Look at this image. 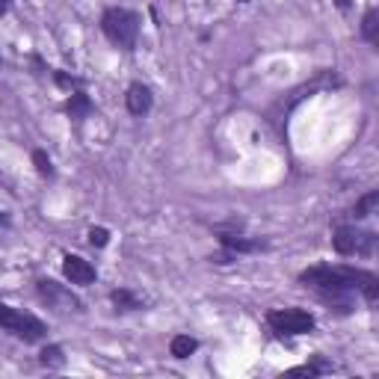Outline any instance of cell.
<instances>
[{
	"label": "cell",
	"mask_w": 379,
	"mask_h": 379,
	"mask_svg": "<svg viewBox=\"0 0 379 379\" xmlns=\"http://www.w3.org/2000/svg\"><path fill=\"white\" fill-rule=\"evenodd\" d=\"M110 303L116 305V311H137V308L146 305V299L137 296L133 291H125V287H119V291L110 294Z\"/></svg>",
	"instance_id": "cell-11"
},
{
	"label": "cell",
	"mask_w": 379,
	"mask_h": 379,
	"mask_svg": "<svg viewBox=\"0 0 379 379\" xmlns=\"http://www.w3.org/2000/svg\"><path fill=\"white\" fill-rule=\"evenodd\" d=\"M299 282L305 287H314L320 296H347L353 291H362L367 303L379 299V278L367 270H355V267H332V264H317L299 273Z\"/></svg>",
	"instance_id": "cell-1"
},
{
	"label": "cell",
	"mask_w": 379,
	"mask_h": 379,
	"mask_svg": "<svg viewBox=\"0 0 379 379\" xmlns=\"http://www.w3.org/2000/svg\"><path fill=\"white\" fill-rule=\"evenodd\" d=\"M0 226H3V228L9 226V217H6V210H0Z\"/></svg>",
	"instance_id": "cell-20"
},
{
	"label": "cell",
	"mask_w": 379,
	"mask_h": 379,
	"mask_svg": "<svg viewBox=\"0 0 379 379\" xmlns=\"http://www.w3.org/2000/svg\"><path fill=\"white\" fill-rule=\"evenodd\" d=\"M33 163H36L39 175H44V178H51V175H53V163H51V158H48V154H44L42 149L33 151Z\"/></svg>",
	"instance_id": "cell-17"
},
{
	"label": "cell",
	"mask_w": 379,
	"mask_h": 379,
	"mask_svg": "<svg viewBox=\"0 0 379 379\" xmlns=\"http://www.w3.org/2000/svg\"><path fill=\"white\" fill-rule=\"evenodd\" d=\"M65 110H69V116H71L74 121H83L95 107H92V101H89V95L77 89V92H71V98H69V104H65Z\"/></svg>",
	"instance_id": "cell-10"
},
{
	"label": "cell",
	"mask_w": 379,
	"mask_h": 379,
	"mask_svg": "<svg viewBox=\"0 0 379 379\" xmlns=\"http://www.w3.org/2000/svg\"><path fill=\"white\" fill-rule=\"evenodd\" d=\"M101 30L116 48L133 51L137 48V39H140V15L130 12V9H121V6H110L101 15Z\"/></svg>",
	"instance_id": "cell-2"
},
{
	"label": "cell",
	"mask_w": 379,
	"mask_h": 379,
	"mask_svg": "<svg viewBox=\"0 0 379 379\" xmlns=\"http://www.w3.org/2000/svg\"><path fill=\"white\" fill-rule=\"evenodd\" d=\"M217 234H219V243H222V246H226L228 252H234V255H249V252L267 249L264 240H252V237H246V234L228 231V228H222V226H217Z\"/></svg>",
	"instance_id": "cell-8"
},
{
	"label": "cell",
	"mask_w": 379,
	"mask_h": 379,
	"mask_svg": "<svg viewBox=\"0 0 379 379\" xmlns=\"http://www.w3.org/2000/svg\"><path fill=\"white\" fill-rule=\"evenodd\" d=\"M338 6H341V9H347V6H350V0H338Z\"/></svg>",
	"instance_id": "cell-21"
},
{
	"label": "cell",
	"mask_w": 379,
	"mask_h": 379,
	"mask_svg": "<svg viewBox=\"0 0 379 379\" xmlns=\"http://www.w3.org/2000/svg\"><path fill=\"white\" fill-rule=\"evenodd\" d=\"M53 81H57L60 86H65V89H74V86H81V81H77V77L65 74V71H53Z\"/></svg>",
	"instance_id": "cell-19"
},
{
	"label": "cell",
	"mask_w": 379,
	"mask_h": 379,
	"mask_svg": "<svg viewBox=\"0 0 379 379\" xmlns=\"http://www.w3.org/2000/svg\"><path fill=\"white\" fill-rule=\"evenodd\" d=\"M196 350H199V341L190 338V335H175L169 341V353L175 355V359H190Z\"/></svg>",
	"instance_id": "cell-12"
},
{
	"label": "cell",
	"mask_w": 379,
	"mask_h": 379,
	"mask_svg": "<svg viewBox=\"0 0 379 379\" xmlns=\"http://www.w3.org/2000/svg\"><path fill=\"white\" fill-rule=\"evenodd\" d=\"M36 287H39V296L51 308H57V311H81V299H77L71 291H65L62 285L51 282V278H39Z\"/></svg>",
	"instance_id": "cell-6"
},
{
	"label": "cell",
	"mask_w": 379,
	"mask_h": 379,
	"mask_svg": "<svg viewBox=\"0 0 379 379\" xmlns=\"http://www.w3.org/2000/svg\"><path fill=\"white\" fill-rule=\"evenodd\" d=\"M62 276L69 278L71 285H92L95 278H98V273H95V267L89 264L86 258H81V255H65L62 258Z\"/></svg>",
	"instance_id": "cell-7"
},
{
	"label": "cell",
	"mask_w": 379,
	"mask_h": 379,
	"mask_svg": "<svg viewBox=\"0 0 379 379\" xmlns=\"http://www.w3.org/2000/svg\"><path fill=\"white\" fill-rule=\"evenodd\" d=\"M376 27H379V12H376V9H367V15H364V21H362V33H364V39L371 42V44H379Z\"/></svg>",
	"instance_id": "cell-15"
},
{
	"label": "cell",
	"mask_w": 379,
	"mask_h": 379,
	"mask_svg": "<svg viewBox=\"0 0 379 379\" xmlns=\"http://www.w3.org/2000/svg\"><path fill=\"white\" fill-rule=\"evenodd\" d=\"M89 243H92V246H98V249L107 246V243H110V231L101 228V226H98V228H89Z\"/></svg>",
	"instance_id": "cell-18"
},
{
	"label": "cell",
	"mask_w": 379,
	"mask_h": 379,
	"mask_svg": "<svg viewBox=\"0 0 379 379\" xmlns=\"http://www.w3.org/2000/svg\"><path fill=\"white\" fill-rule=\"evenodd\" d=\"M335 367H332L329 362H323V359H317L314 364H303V367H294L291 371V376H317V373H332Z\"/></svg>",
	"instance_id": "cell-16"
},
{
	"label": "cell",
	"mask_w": 379,
	"mask_h": 379,
	"mask_svg": "<svg viewBox=\"0 0 379 379\" xmlns=\"http://www.w3.org/2000/svg\"><path fill=\"white\" fill-rule=\"evenodd\" d=\"M3 3H6V6H9V0H3Z\"/></svg>",
	"instance_id": "cell-22"
},
{
	"label": "cell",
	"mask_w": 379,
	"mask_h": 379,
	"mask_svg": "<svg viewBox=\"0 0 379 379\" xmlns=\"http://www.w3.org/2000/svg\"><path fill=\"white\" fill-rule=\"evenodd\" d=\"M267 323L276 335H308L314 329V314L303 308H276L267 314Z\"/></svg>",
	"instance_id": "cell-4"
},
{
	"label": "cell",
	"mask_w": 379,
	"mask_h": 379,
	"mask_svg": "<svg viewBox=\"0 0 379 379\" xmlns=\"http://www.w3.org/2000/svg\"><path fill=\"white\" fill-rule=\"evenodd\" d=\"M125 104H128L130 116H149L151 104H154V95H151V89L146 83H130L128 95H125Z\"/></svg>",
	"instance_id": "cell-9"
},
{
	"label": "cell",
	"mask_w": 379,
	"mask_h": 379,
	"mask_svg": "<svg viewBox=\"0 0 379 379\" xmlns=\"http://www.w3.org/2000/svg\"><path fill=\"white\" fill-rule=\"evenodd\" d=\"M379 205V193H376V190H371V193H364L362 199H359V202H355V208L350 210V217L353 219H364V217H371V210Z\"/></svg>",
	"instance_id": "cell-13"
},
{
	"label": "cell",
	"mask_w": 379,
	"mask_h": 379,
	"mask_svg": "<svg viewBox=\"0 0 379 379\" xmlns=\"http://www.w3.org/2000/svg\"><path fill=\"white\" fill-rule=\"evenodd\" d=\"M39 362L44 364V367H62L65 364V355H62V347L60 344H48V347L42 350V355H39Z\"/></svg>",
	"instance_id": "cell-14"
},
{
	"label": "cell",
	"mask_w": 379,
	"mask_h": 379,
	"mask_svg": "<svg viewBox=\"0 0 379 379\" xmlns=\"http://www.w3.org/2000/svg\"><path fill=\"white\" fill-rule=\"evenodd\" d=\"M240 3H246V0H240Z\"/></svg>",
	"instance_id": "cell-23"
},
{
	"label": "cell",
	"mask_w": 379,
	"mask_h": 379,
	"mask_svg": "<svg viewBox=\"0 0 379 379\" xmlns=\"http://www.w3.org/2000/svg\"><path fill=\"white\" fill-rule=\"evenodd\" d=\"M332 246H335L338 255H373L376 234L373 231H359L355 226H341V228H335Z\"/></svg>",
	"instance_id": "cell-5"
},
{
	"label": "cell",
	"mask_w": 379,
	"mask_h": 379,
	"mask_svg": "<svg viewBox=\"0 0 379 379\" xmlns=\"http://www.w3.org/2000/svg\"><path fill=\"white\" fill-rule=\"evenodd\" d=\"M0 329L12 332L15 338H21L24 344H36L48 335V326L30 311H21V308H12L6 303H0Z\"/></svg>",
	"instance_id": "cell-3"
}]
</instances>
